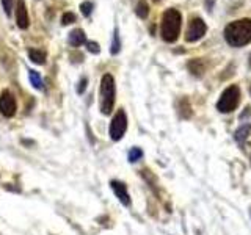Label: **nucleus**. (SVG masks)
Returning <instances> with one entry per match:
<instances>
[{
    "instance_id": "nucleus-1",
    "label": "nucleus",
    "mask_w": 251,
    "mask_h": 235,
    "mask_svg": "<svg viewBox=\"0 0 251 235\" xmlns=\"http://www.w3.org/2000/svg\"><path fill=\"white\" fill-rule=\"evenodd\" d=\"M225 39L232 47H242L251 43V19L231 22L225 28Z\"/></svg>"
},
{
    "instance_id": "nucleus-2",
    "label": "nucleus",
    "mask_w": 251,
    "mask_h": 235,
    "mask_svg": "<svg viewBox=\"0 0 251 235\" xmlns=\"http://www.w3.org/2000/svg\"><path fill=\"white\" fill-rule=\"evenodd\" d=\"M180 24H182V18L180 13L175 8H170L163 13L162 24H160V35L163 38V41L167 43H175L179 38L180 33Z\"/></svg>"
},
{
    "instance_id": "nucleus-3",
    "label": "nucleus",
    "mask_w": 251,
    "mask_h": 235,
    "mask_svg": "<svg viewBox=\"0 0 251 235\" xmlns=\"http://www.w3.org/2000/svg\"><path fill=\"white\" fill-rule=\"evenodd\" d=\"M116 99V86L113 75L105 74L100 80V112L102 115H110Z\"/></svg>"
},
{
    "instance_id": "nucleus-4",
    "label": "nucleus",
    "mask_w": 251,
    "mask_h": 235,
    "mask_svg": "<svg viewBox=\"0 0 251 235\" xmlns=\"http://www.w3.org/2000/svg\"><path fill=\"white\" fill-rule=\"evenodd\" d=\"M240 102V90L237 85H231L229 88H226L220 97L217 108L220 110L222 113H231L237 108Z\"/></svg>"
},
{
    "instance_id": "nucleus-5",
    "label": "nucleus",
    "mask_w": 251,
    "mask_h": 235,
    "mask_svg": "<svg viewBox=\"0 0 251 235\" xmlns=\"http://www.w3.org/2000/svg\"><path fill=\"white\" fill-rule=\"evenodd\" d=\"M126 130H127V116H126L124 110H118L110 122V138L113 141H120L124 137Z\"/></svg>"
},
{
    "instance_id": "nucleus-6",
    "label": "nucleus",
    "mask_w": 251,
    "mask_h": 235,
    "mask_svg": "<svg viewBox=\"0 0 251 235\" xmlns=\"http://www.w3.org/2000/svg\"><path fill=\"white\" fill-rule=\"evenodd\" d=\"M206 30H207L206 22H204L202 19H200V18H195V19L190 21V24H188L185 39L188 43L198 41V39H201L204 35H206Z\"/></svg>"
},
{
    "instance_id": "nucleus-7",
    "label": "nucleus",
    "mask_w": 251,
    "mask_h": 235,
    "mask_svg": "<svg viewBox=\"0 0 251 235\" xmlns=\"http://www.w3.org/2000/svg\"><path fill=\"white\" fill-rule=\"evenodd\" d=\"M16 110H18V104H16L14 96L8 90H3V93L0 94V113L5 118H11L16 115Z\"/></svg>"
},
{
    "instance_id": "nucleus-8",
    "label": "nucleus",
    "mask_w": 251,
    "mask_h": 235,
    "mask_svg": "<svg viewBox=\"0 0 251 235\" xmlns=\"http://www.w3.org/2000/svg\"><path fill=\"white\" fill-rule=\"evenodd\" d=\"M110 187H112V190L115 193V196L118 198V201H120L123 206H130V196H129V191H127V187H126V184L120 182V180H112L110 182Z\"/></svg>"
},
{
    "instance_id": "nucleus-9",
    "label": "nucleus",
    "mask_w": 251,
    "mask_h": 235,
    "mask_svg": "<svg viewBox=\"0 0 251 235\" xmlns=\"http://www.w3.org/2000/svg\"><path fill=\"white\" fill-rule=\"evenodd\" d=\"M16 21H18L19 28H27L30 25L25 0H18V5H16Z\"/></svg>"
},
{
    "instance_id": "nucleus-10",
    "label": "nucleus",
    "mask_w": 251,
    "mask_h": 235,
    "mask_svg": "<svg viewBox=\"0 0 251 235\" xmlns=\"http://www.w3.org/2000/svg\"><path fill=\"white\" fill-rule=\"evenodd\" d=\"M85 41H86V35H85L83 30L75 28V30L71 31V35H69V44L71 46L78 47V46H82Z\"/></svg>"
},
{
    "instance_id": "nucleus-11",
    "label": "nucleus",
    "mask_w": 251,
    "mask_h": 235,
    "mask_svg": "<svg viewBox=\"0 0 251 235\" xmlns=\"http://www.w3.org/2000/svg\"><path fill=\"white\" fill-rule=\"evenodd\" d=\"M46 52L41 50V49H30L28 50V58L30 61H33L35 65H43V63L46 61Z\"/></svg>"
},
{
    "instance_id": "nucleus-12",
    "label": "nucleus",
    "mask_w": 251,
    "mask_h": 235,
    "mask_svg": "<svg viewBox=\"0 0 251 235\" xmlns=\"http://www.w3.org/2000/svg\"><path fill=\"white\" fill-rule=\"evenodd\" d=\"M135 13L138 18L141 19H146L148 14H149V6L146 3V0H140V2L137 3V8H135Z\"/></svg>"
},
{
    "instance_id": "nucleus-13",
    "label": "nucleus",
    "mask_w": 251,
    "mask_h": 235,
    "mask_svg": "<svg viewBox=\"0 0 251 235\" xmlns=\"http://www.w3.org/2000/svg\"><path fill=\"white\" fill-rule=\"evenodd\" d=\"M250 130H251V125H250V124L243 125V127H240L237 132H235V140H237L239 143H243V141H245V140L248 138Z\"/></svg>"
},
{
    "instance_id": "nucleus-14",
    "label": "nucleus",
    "mask_w": 251,
    "mask_h": 235,
    "mask_svg": "<svg viewBox=\"0 0 251 235\" xmlns=\"http://www.w3.org/2000/svg\"><path fill=\"white\" fill-rule=\"evenodd\" d=\"M28 77H30V82H31V85H33L36 90H41V88H43V80H41V75H39V74L36 72V70H30Z\"/></svg>"
},
{
    "instance_id": "nucleus-15",
    "label": "nucleus",
    "mask_w": 251,
    "mask_h": 235,
    "mask_svg": "<svg viewBox=\"0 0 251 235\" xmlns=\"http://www.w3.org/2000/svg\"><path fill=\"white\" fill-rule=\"evenodd\" d=\"M188 69H190L195 75H202V72H204V66H201L200 60H193L190 65H188Z\"/></svg>"
},
{
    "instance_id": "nucleus-16",
    "label": "nucleus",
    "mask_w": 251,
    "mask_h": 235,
    "mask_svg": "<svg viewBox=\"0 0 251 235\" xmlns=\"http://www.w3.org/2000/svg\"><path fill=\"white\" fill-rule=\"evenodd\" d=\"M141 157H143V151H141L140 147H133L129 151V162H132V163L138 162Z\"/></svg>"
},
{
    "instance_id": "nucleus-17",
    "label": "nucleus",
    "mask_w": 251,
    "mask_h": 235,
    "mask_svg": "<svg viewBox=\"0 0 251 235\" xmlns=\"http://www.w3.org/2000/svg\"><path fill=\"white\" fill-rule=\"evenodd\" d=\"M121 50V43H120V35H118V30H115L113 35V43H112V53L116 55L118 52Z\"/></svg>"
},
{
    "instance_id": "nucleus-18",
    "label": "nucleus",
    "mask_w": 251,
    "mask_h": 235,
    "mask_svg": "<svg viewBox=\"0 0 251 235\" xmlns=\"http://www.w3.org/2000/svg\"><path fill=\"white\" fill-rule=\"evenodd\" d=\"M61 22H63V25H69V24L75 22V16L73 13H65L61 18Z\"/></svg>"
},
{
    "instance_id": "nucleus-19",
    "label": "nucleus",
    "mask_w": 251,
    "mask_h": 235,
    "mask_svg": "<svg viewBox=\"0 0 251 235\" xmlns=\"http://www.w3.org/2000/svg\"><path fill=\"white\" fill-rule=\"evenodd\" d=\"M80 11H82L83 16H90L91 11H93V3L91 2H83L80 5Z\"/></svg>"
},
{
    "instance_id": "nucleus-20",
    "label": "nucleus",
    "mask_w": 251,
    "mask_h": 235,
    "mask_svg": "<svg viewBox=\"0 0 251 235\" xmlns=\"http://www.w3.org/2000/svg\"><path fill=\"white\" fill-rule=\"evenodd\" d=\"M2 5H3V10L5 13L10 16L13 11V5H14V0H2Z\"/></svg>"
},
{
    "instance_id": "nucleus-21",
    "label": "nucleus",
    "mask_w": 251,
    "mask_h": 235,
    "mask_svg": "<svg viewBox=\"0 0 251 235\" xmlns=\"http://www.w3.org/2000/svg\"><path fill=\"white\" fill-rule=\"evenodd\" d=\"M86 47H88V50H90L91 53H99V52H100L99 44H98V43H94V41H88V43H86Z\"/></svg>"
},
{
    "instance_id": "nucleus-22",
    "label": "nucleus",
    "mask_w": 251,
    "mask_h": 235,
    "mask_svg": "<svg viewBox=\"0 0 251 235\" xmlns=\"http://www.w3.org/2000/svg\"><path fill=\"white\" fill-rule=\"evenodd\" d=\"M86 82H88L86 78H82L80 83H78V88H77V93H78V94H82V93L85 91V88H86Z\"/></svg>"
},
{
    "instance_id": "nucleus-23",
    "label": "nucleus",
    "mask_w": 251,
    "mask_h": 235,
    "mask_svg": "<svg viewBox=\"0 0 251 235\" xmlns=\"http://www.w3.org/2000/svg\"><path fill=\"white\" fill-rule=\"evenodd\" d=\"M154 2H159V0H154Z\"/></svg>"
},
{
    "instance_id": "nucleus-24",
    "label": "nucleus",
    "mask_w": 251,
    "mask_h": 235,
    "mask_svg": "<svg viewBox=\"0 0 251 235\" xmlns=\"http://www.w3.org/2000/svg\"><path fill=\"white\" fill-rule=\"evenodd\" d=\"M250 91H251V90H250Z\"/></svg>"
}]
</instances>
